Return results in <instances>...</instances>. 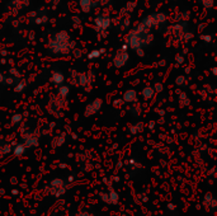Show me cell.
Here are the masks:
<instances>
[{"mask_svg": "<svg viewBox=\"0 0 217 216\" xmlns=\"http://www.w3.org/2000/svg\"><path fill=\"white\" fill-rule=\"evenodd\" d=\"M123 101L127 103H135L137 102V92L133 89H128L123 94Z\"/></svg>", "mask_w": 217, "mask_h": 216, "instance_id": "obj_9", "label": "cell"}, {"mask_svg": "<svg viewBox=\"0 0 217 216\" xmlns=\"http://www.w3.org/2000/svg\"><path fill=\"white\" fill-rule=\"evenodd\" d=\"M79 5L84 13H90L91 8L95 7L96 3H94L93 0H79Z\"/></svg>", "mask_w": 217, "mask_h": 216, "instance_id": "obj_10", "label": "cell"}, {"mask_svg": "<svg viewBox=\"0 0 217 216\" xmlns=\"http://www.w3.org/2000/svg\"><path fill=\"white\" fill-rule=\"evenodd\" d=\"M142 129H143V125H142V122H138V124H136V125H133L132 127H131V134H133V135H136V134H138L140 131H142Z\"/></svg>", "mask_w": 217, "mask_h": 216, "instance_id": "obj_18", "label": "cell"}, {"mask_svg": "<svg viewBox=\"0 0 217 216\" xmlns=\"http://www.w3.org/2000/svg\"><path fill=\"white\" fill-rule=\"evenodd\" d=\"M22 118H23V116H22L20 113H15V114L12 117V124H14V125H19V124L22 122Z\"/></svg>", "mask_w": 217, "mask_h": 216, "instance_id": "obj_19", "label": "cell"}, {"mask_svg": "<svg viewBox=\"0 0 217 216\" xmlns=\"http://www.w3.org/2000/svg\"><path fill=\"white\" fill-rule=\"evenodd\" d=\"M128 59H130V55H128L127 50H123V49L119 50L114 55V57H113V65H114V67H117V69L123 67L128 62Z\"/></svg>", "mask_w": 217, "mask_h": 216, "instance_id": "obj_6", "label": "cell"}, {"mask_svg": "<svg viewBox=\"0 0 217 216\" xmlns=\"http://www.w3.org/2000/svg\"><path fill=\"white\" fill-rule=\"evenodd\" d=\"M201 3L203 5V8L207 10H209L214 7V0H201Z\"/></svg>", "mask_w": 217, "mask_h": 216, "instance_id": "obj_17", "label": "cell"}, {"mask_svg": "<svg viewBox=\"0 0 217 216\" xmlns=\"http://www.w3.org/2000/svg\"><path fill=\"white\" fill-rule=\"evenodd\" d=\"M175 84H177L178 87H187L188 79H187L184 75H179V76L175 78Z\"/></svg>", "mask_w": 217, "mask_h": 216, "instance_id": "obj_16", "label": "cell"}, {"mask_svg": "<svg viewBox=\"0 0 217 216\" xmlns=\"http://www.w3.org/2000/svg\"><path fill=\"white\" fill-rule=\"evenodd\" d=\"M175 61H177L178 64H183V61H184V57H183V56H180V55H178V56L175 57Z\"/></svg>", "mask_w": 217, "mask_h": 216, "instance_id": "obj_23", "label": "cell"}, {"mask_svg": "<svg viewBox=\"0 0 217 216\" xmlns=\"http://www.w3.org/2000/svg\"><path fill=\"white\" fill-rule=\"evenodd\" d=\"M76 83H78V85H80V87L85 88L88 84H90V83H91V79L89 78V75H88V74H85V73H80V74H78Z\"/></svg>", "mask_w": 217, "mask_h": 216, "instance_id": "obj_11", "label": "cell"}, {"mask_svg": "<svg viewBox=\"0 0 217 216\" xmlns=\"http://www.w3.org/2000/svg\"><path fill=\"white\" fill-rule=\"evenodd\" d=\"M178 99H179V103L182 106H188L189 104V97L187 95V93L184 92H178Z\"/></svg>", "mask_w": 217, "mask_h": 216, "instance_id": "obj_13", "label": "cell"}, {"mask_svg": "<svg viewBox=\"0 0 217 216\" xmlns=\"http://www.w3.org/2000/svg\"><path fill=\"white\" fill-rule=\"evenodd\" d=\"M74 47H75V42L71 40L70 34L66 31L56 32L51 37L50 42H48V49L56 56H62V55L70 54Z\"/></svg>", "mask_w": 217, "mask_h": 216, "instance_id": "obj_2", "label": "cell"}, {"mask_svg": "<svg viewBox=\"0 0 217 216\" xmlns=\"http://www.w3.org/2000/svg\"><path fill=\"white\" fill-rule=\"evenodd\" d=\"M65 82V75L61 73V71L59 70H55L52 71V74H51V83L55 84V85H62Z\"/></svg>", "mask_w": 217, "mask_h": 216, "instance_id": "obj_7", "label": "cell"}, {"mask_svg": "<svg viewBox=\"0 0 217 216\" xmlns=\"http://www.w3.org/2000/svg\"><path fill=\"white\" fill-rule=\"evenodd\" d=\"M127 47L136 51L140 56H143V47H147L152 42V34L150 29L145 28L141 23L131 32H128L125 40Z\"/></svg>", "mask_w": 217, "mask_h": 216, "instance_id": "obj_1", "label": "cell"}, {"mask_svg": "<svg viewBox=\"0 0 217 216\" xmlns=\"http://www.w3.org/2000/svg\"><path fill=\"white\" fill-rule=\"evenodd\" d=\"M154 89H155L156 93H161V92H163V84H161V83H156V84L154 85Z\"/></svg>", "mask_w": 217, "mask_h": 216, "instance_id": "obj_21", "label": "cell"}, {"mask_svg": "<svg viewBox=\"0 0 217 216\" xmlns=\"http://www.w3.org/2000/svg\"><path fill=\"white\" fill-rule=\"evenodd\" d=\"M102 99L101 98H96V99H93L91 102H89L88 104H86V107H85V109H84V114H85V117H91V116H94L95 113H98L99 111H101V108H102Z\"/></svg>", "mask_w": 217, "mask_h": 216, "instance_id": "obj_5", "label": "cell"}, {"mask_svg": "<svg viewBox=\"0 0 217 216\" xmlns=\"http://www.w3.org/2000/svg\"><path fill=\"white\" fill-rule=\"evenodd\" d=\"M26 89V82H20V83H18L17 85H15V88H14V90L17 92V93H20L22 90H24Z\"/></svg>", "mask_w": 217, "mask_h": 216, "instance_id": "obj_20", "label": "cell"}, {"mask_svg": "<svg viewBox=\"0 0 217 216\" xmlns=\"http://www.w3.org/2000/svg\"><path fill=\"white\" fill-rule=\"evenodd\" d=\"M26 149H27V148H26V145H24V144H18V145L14 146L13 153H14V155L19 156V155H22V154L26 153Z\"/></svg>", "mask_w": 217, "mask_h": 216, "instance_id": "obj_14", "label": "cell"}, {"mask_svg": "<svg viewBox=\"0 0 217 216\" xmlns=\"http://www.w3.org/2000/svg\"><path fill=\"white\" fill-rule=\"evenodd\" d=\"M4 83H7V78L0 73V84H4Z\"/></svg>", "mask_w": 217, "mask_h": 216, "instance_id": "obj_24", "label": "cell"}, {"mask_svg": "<svg viewBox=\"0 0 217 216\" xmlns=\"http://www.w3.org/2000/svg\"><path fill=\"white\" fill-rule=\"evenodd\" d=\"M57 92H59V97L60 98H66L67 95H69V93H70V87L62 84V85L59 87V90Z\"/></svg>", "mask_w": 217, "mask_h": 216, "instance_id": "obj_12", "label": "cell"}, {"mask_svg": "<svg viewBox=\"0 0 217 216\" xmlns=\"http://www.w3.org/2000/svg\"><path fill=\"white\" fill-rule=\"evenodd\" d=\"M94 26H95L96 32H98V33H103L111 26V18L108 15L101 14V15H98V17L94 19Z\"/></svg>", "mask_w": 217, "mask_h": 216, "instance_id": "obj_4", "label": "cell"}, {"mask_svg": "<svg viewBox=\"0 0 217 216\" xmlns=\"http://www.w3.org/2000/svg\"><path fill=\"white\" fill-rule=\"evenodd\" d=\"M166 22V15L164 13H154V14H150L147 15L146 18H143L141 24L147 28V29H151V28H155V27H159L161 24H164V23Z\"/></svg>", "mask_w": 217, "mask_h": 216, "instance_id": "obj_3", "label": "cell"}, {"mask_svg": "<svg viewBox=\"0 0 217 216\" xmlns=\"http://www.w3.org/2000/svg\"><path fill=\"white\" fill-rule=\"evenodd\" d=\"M202 40H203L206 43H209V42L212 41V37L208 36V34H203V36H202Z\"/></svg>", "mask_w": 217, "mask_h": 216, "instance_id": "obj_22", "label": "cell"}, {"mask_svg": "<svg viewBox=\"0 0 217 216\" xmlns=\"http://www.w3.org/2000/svg\"><path fill=\"white\" fill-rule=\"evenodd\" d=\"M155 94H156V92H155L154 87H151V85L145 87V88L141 90V95H142V98H143V99H146V101L152 99V98L155 97Z\"/></svg>", "mask_w": 217, "mask_h": 216, "instance_id": "obj_8", "label": "cell"}, {"mask_svg": "<svg viewBox=\"0 0 217 216\" xmlns=\"http://www.w3.org/2000/svg\"><path fill=\"white\" fill-rule=\"evenodd\" d=\"M106 50L104 49H98V50H93V51H90L89 54H88V59H98L101 55H103V52H104Z\"/></svg>", "mask_w": 217, "mask_h": 216, "instance_id": "obj_15", "label": "cell"}]
</instances>
